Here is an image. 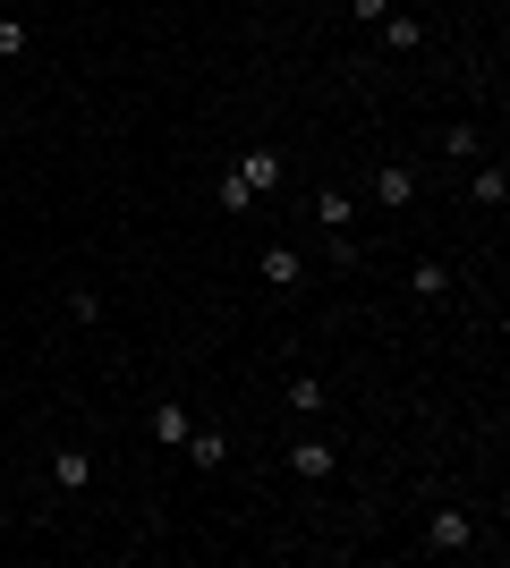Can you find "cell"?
Instances as JSON below:
<instances>
[{"label":"cell","mask_w":510,"mask_h":568,"mask_svg":"<svg viewBox=\"0 0 510 568\" xmlns=\"http://www.w3.org/2000/svg\"><path fill=\"white\" fill-rule=\"evenodd\" d=\"M468 544H477V518H468V509H434V526H426V551H434V560H460Z\"/></svg>","instance_id":"cell-1"},{"label":"cell","mask_w":510,"mask_h":568,"mask_svg":"<svg viewBox=\"0 0 510 568\" xmlns=\"http://www.w3.org/2000/svg\"><path fill=\"white\" fill-rule=\"evenodd\" d=\"M340 467V450L332 442H290V475H307V484H323V475Z\"/></svg>","instance_id":"cell-2"},{"label":"cell","mask_w":510,"mask_h":568,"mask_svg":"<svg viewBox=\"0 0 510 568\" xmlns=\"http://www.w3.org/2000/svg\"><path fill=\"white\" fill-rule=\"evenodd\" d=\"M374 204H417V170L409 162H383V170H374Z\"/></svg>","instance_id":"cell-3"},{"label":"cell","mask_w":510,"mask_h":568,"mask_svg":"<svg viewBox=\"0 0 510 568\" xmlns=\"http://www.w3.org/2000/svg\"><path fill=\"white\" fill-rule=\"evenodd\" d=\"M272 288H307V263H298V246H264V263H256Z\"/></svg>","instance_id":"cell-4"},{"label":"cell","mask_w":510,"mask_h":568,"mask_svg":"<svg viewBox=\"0 0 510 568\" xmlns=\"http://www.w3.org/2000/svg\"><path fill=\"white\" fill-rule=\"evenodd\" d=\"M239 179H247L256 195H264L272 179H281V153H272V144H247V153H239Z\"/></svg>","instance_id":"cell-5"},{"label":"cell","mask_w":510,"mask_h":568,"mask_svg":"<svg viewBox=\"0 0 510 568\" xmlns=\"http://www.w3.org/2000/svg\"><path fill=\"white\" fill-rule=\"evenodd\" d=\"M502 195H510V170L502 162H477V170H468V204H502Z\"/></svg>","instance_id":"cell-6"},{"label":"cell","mask_w":510,"mask_h":568,"mask_svg":"<svg viewBox=\"0 0 510 568\" xmlns=\"http://www.w3.org/2000/svg\"><path fill=\"white\" fill-rule=\"evenodd\" d=\"M442 288H451V263H434V255H426V263L409 272V297H417V306H434Z\"/></svg>","instance_id":"cell-7"},{"label":"cell","mask_w":510,"mask_h":568,"mask_svg":"<svg viewBox=\"0 0 510 568\" xmlns=\"http://www.w3.org/2000/svg\"><path fill=\"white\" fill-rule=\"evenodd\" d=\"M374 34H383V51H417V43H426V26H417L409 9H391V18L374 26Z\"/></svg>","instance_id":"cell-8"},{"label":"cell","mask_w":510,"mask_h":568,"mask_svg":"<svg viewBox=\"0 0 510 568\" xmlns=\"http://www.w3.org/2000/svg\"><path fill=\"white\" fill-rule=\"evenodd\" d=\"M188 433H196V416H188L179 399H162V407H153V442H188Z\"/></svg>","instance_id":"cell-9"},{"label":"cell","mask_w":510,"mask_h":568,"mask_svg":"<svg viewBox=\"0 0 510 568\" xmlns=\"http://www.w3.org/2000/svg\"><path fill=\"white\" fill-rule=\"evenodd\" d=\"M86 450H51V484H60V493H86Z\"/></svg>","instance_id":"cell-10"},{"label":"cell","mask_w":510,"mask_h":568,"mask_svg":"<svg viewBox=\"0 0 510 568\" xmlns=\"http://www.w3.org/2000/svg\"><path fill=\"white\" fill-rule=\"evenodd\" d=\"M442 153H451V162H477V153H486V128H442Z\"/></svg>","instance_id":"cell-11"},{"label":"cell","mask_w":510,"mask_h":568,"mask_svg":"<svg viewBox=\"0 0 510 568\" xmlns=\"http://www.w3.org/2000/svg\"><path fill=\"white\" fill-rule=\"evenodd\" d=\"M349 213H358V204H349L340 187H316V221L323 230H349Z\"/></svg>","instance_id":"cell-12"},{"label":"cell","mask_w":510,"mask_h":568,"mask_svg":"<svg viewBox=\"0 0 510 568\" xmlns=\"http://www.w3.org/2000/svg\"><path fill=\"white\" fill-rule=\"evenodd\" d=\"M323 407V382L316 374H290V416H316Z\"/></svg>","instance_id":"cell-13"},{"label":"cell","mask_w":510,"mask_h":568,"mask_svg":"<svg viewBox=\"0 0 510 568\" xmlns=\"http://www.w3.org/2000/svg\"><path fill=\"white\" fill-rule=\"evenodd\" d=\"M179 450H188L196 467H221V433H188V442H179Z\"/></svg>","instance_id":"cell-14"},{"label":"cell","mask_w":510,"mask_h":568,"mask_svg":"<svg viewBox=\"0 0 510 568\" xmlns=\"http://www.w3.org/2000/svg\"><path fill=\"white\" fill-rule=\"evenodd\" d=\"M247 204H256V187H247L239 170H230V179H221V213H247Z\"/></svg>","instance_id":"cell-15"},{"label":"cell","mask_w":510,"mask_h":568,"mask_svg":"<svg viewBox=\"0 0 510 568\" xmlns=\"http://www.w3.org/2000/svg\"><path fill=\"white\" fill-rule=\"evenodd\" d=\"M26 51V18H0V60H18Z\"/></svg>","instance_id":"cell-16"},{"label":"cell","mask_w":510,"mask_h":568,"mask_svg":"<svg viewBox=\"0 0 510 568\" xmlns=\"http://www.w3.org/2000/svg\"><path fill=\"white\" fill-rule=\"evenodd\" d=\"M349 9H358V26H383L391 18V0H349Z\"/></svg>","instance_id":"cell-17"},{"label":"cell","mask_w":510,"mask_h":568,"mask_svg":"<svg viewBox=\"0 0 510 568\" xmlns=\"http://www.w3.org/2000/svg\"><path fill=\"white\" fill-rule=\"evenodd\" d=\"M0 128H9V85H0Z\"/></svg>","instance_id":"cell-18"}]
</instances>
